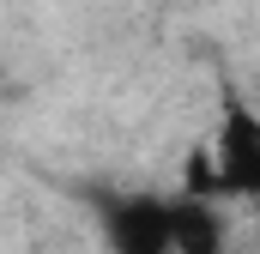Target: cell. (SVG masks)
<instances>
[{"mask_svg": "<svg viewBox=\"0 0 260 254\" xmlns=\"http://www.w3.org/2000/svg\"><path fill=\"white\" fill-rule=\"evenodd\" d=\"M97 218L109 254H176V200L164 194H103Z\"/></svg>", "mask_w": 260, "mask_h": 254, "instance_id": "6da1fadb", "label": "cell"}, {"mask_svg": "<svg viewBox=\"0 0 260 254\" xmlns=\"http://www.w3.org/2000/svg\"><path fill=\"white\" fill-rule=\"evenodd\" d=\"M212 188L218 194H260V115L230 103L224 127H218V145H212Z\"/></svg>", "mask_w": 260, "mask_h": 254, "instance_id": "7a4b0ae2", "label": "cell"}, {"mask_svg": "<svg viewBox=\"0 0 260 254\" xmlns=\"http://www.w3.org/2000/svg\"><path fill=\"white\" fill-rule=\"evenodd\" d=\"M176 254H224V218L206 194L176 200Z\"/></svg>", "mask_w": 260, "mask_h": 254, "instance_id": "3957f363", "label": "cell"}]
</instances>
